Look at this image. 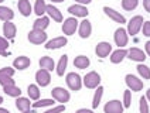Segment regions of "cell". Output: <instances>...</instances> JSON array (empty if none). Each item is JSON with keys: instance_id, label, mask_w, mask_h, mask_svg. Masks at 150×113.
<instances>
[{"instance_id": "25", "label": "cell", "mask_w": 150, "mask_h": 113, "mask_svg": "<svg viewBox=\"0 0 150 113\" xmlns=\"http://www.w3.org/2000/svg\"><path fill=\"white\" fill-rule=\"evenodd\" d=\"M13 17H14V13H13L11 8L6 7V6H0V20L8 21V20H11Z\"/></svg>"}, {"instance_id": "15", "label": "cell", "mask_w": 150, "mask_h": 113, "mask_svg": "<svg viewBox=\"0 0 150 113\" xmlns=\"http://www.w3.org/2000/svg\"><path fill=\"white\" fill-rule=\"evenodd\" d=\"M65 44H67V38H65V37H57V38H54V40L48 41V42L45 44V48L47 49H57V48L64 47Z\"/></svg>"}, {"instance_id": "24", "label": "cell", "mask_w": 150, "mask_h": 113, "mask_svg": "<svg viewBox=\"0 0 150 113\" xmlns=\"http://www.w3.org/2000/svg\"><path fill=\"white\" fill-rule=\"evenodd\" d=\"M50 24V20H48V17H38L35 21H34L33 24V30H44V28H47Z\"/></svg>"}, {"instance_id": "49", "label": "cell", "mask_w": 150, "mask_h": 113, "mask_svg": "<svg viewBox=\"0 0 150 113\" xmlns=\"http://www.w3.org/2000/svg\"><path fill=\"white\" fill-rule=\"evenodd\" d=\"M1 102H3V97L0 96V103H1Z\"/></svg>"}, {"instance_id": "21", "label": "cell", "mask_w": 150, "mask_h": 113, "mask_svg": "<svg viewBox=\"0 0 150 113\" xmlns=\"http://www.w3.org/2000/svg\"><path fill=\"white\" fill-rule=\"evenodd\" d=\"M127 55V51L123 48H119L116 49L115 52H112V56H110V61L113 62V64H119V62H122L123 61V58Z\"/></svg>"}, {"instance_id": "47", "label": "cell", "mask_w": 150, "mask_h": 113, "mask_svg": "<svg viewBox=\"0 0 150 113\" xmlns=\"http://www.w3.org/2000/svg\"><path fill=\"white\" fill-rule=\"evenodd\" d=\"M51 1H55V3H59V1H64V0H51Z\"/></svg>"}, {"instance_id": "50", "label": "cell", "mask_w": 150, "mask_h": 113, "mask_svg": "<svg viewBox=\"0 0 150 113\" xmlns=\"http://www.w3.org/2000/svg\"><path fill=\"white\" fill-rule=\"evenodd\" d=\"M1 1H3V0H0V3H1Z\"/></svg>"}, {"instance_id": "38", "label": "cell", "mask_w": 150, "mask_h": 113, "mask_svg": "<svg viewBox=\"0 0 150 113\" xmlns=\"http://www.w3.org/2000/svg\"><path fill=\"white\" fill-rule=\"evenodd\" d=\"M130 90H125V95H123V106L129 107L130 106Z\"/></svg>"}, {"instance_id": "32", "label": "cell", "mask_w": 150, "mask_h": 113, "mask_svg": "<svg viewBox=\"0 0 150 113\" xmlns=\"http://www.w3.org/2000/svg\"><path fill=\"white\" fill-rule=\"evenodd\" d=\"M27 92H28V96H30V99L37 100V99L40 97V90H38V86H37V85H28Z\"/></svg>"}, {"instance_id": "30", "label": "cell", "mask_w": 150, "mask_h": 113, "mask_svg": "<svg viewBox=\"0 0 150 113\" xmlns=\"http://www.w3.org/2000/svg\"><path fill=\"white\" fill-rule=\"evenodd\" d=\"M45 8H47V4H45V1H44V0H37V1H35L34 11H35V14H37V16L41 17L42 14L45 13Z\"/></svg>"}, {"instance_id": "9", "label": "cell", "mask_w": 150, "mask_h": 113, "mask_svg": "<svg viewBox=\"0 0 150 113\" xmlns=\"http://www.w3.org/2000/svg\"><path fill=\"white\" fill-rule=\"evenodd\" d=\"M76 28H78V21H76V18H74V17L67 18V20L64 21V24H62V32L67 34V35L74 34Z\"/></svg>"}, {"instance_id": "35", "label": "cell", "mask_w": 150, "mask_h": 113, "mask_svg": "<svg viewBox=\"0 0 150 113\" xmlns=\"http://www.w3.org/2000/svg\"><path fill=\"white\" fill-rule=\"evenodd\" d=\"M7 47H8L7 40L3 38V37H0V55L7 56Z\"/></svg>"}, {"instance_id": "11", "label": "cell", "mask_w": 150, "mask_h": 113, "mask_svg": "<svg viewBox=\"0 0 150 113\" xmlns=\"http://www.w3.org/2000/svg\"><path fill=\"white\" fill-rule=\"evenodd\" d=\"M115 42H116V45H119V48L125 47L127 44V31L125 28L120 27V28H117L115 31Z\"/></svg>"}, {"instance_id": "22", "label": "cell", "mask_w": 150, "mask_h": 113, "mask_svg": "<svg viewBox=\"0 0 150 113\" xmlns=\"http://www.w3.org/2000/svg\"><path fill=\"white\" fill-rule=\"evenodd\" d=\"M17 6H18V10H20V13H21L23 16H25V17L30 16L31 6H30V1H28V0H18Z\"/></svg>"}, {"instance_id": "14", "label": "cell", "mask_w": 150, "mask_h": 113, "mask_svg": "<svg viewBox=\"0 0 150 113\" xmlns=\"http://www.w3.org/2000/svg\"><path fill=\"white\" fill-rule=\"evenodd\" d=\"M68 11L71 13V14H74L75 17H86L88 16V10L86 7H83L82 4H74V6H69L68 7Z\"/></svg>"}, {"instance_id": "19", "label": "cell", "mask_w": 150, "mask_h": 113, "mask_svg": "<svg viewBox=\"0 0 150 113\" xmlns=\"http://www.w3.org/2000/svg\"><path fill=\"white\" fill-rule=\"evenodd\" d=\"M3 34L7 37L8 40L14 38V35H16V25L13 23H10V21H4L3 23Z\"/></svg>"}, {"instance_id": "37", "label": "cell", "mask_w": 150, "mask_h": 113, "mask_svg": "<svg viewBox=\"0 0 150 113\" xmlns=\"http://www.w3.org/2000/svg\"><path fill=\"white\" fill-rule=\"evenodd\" d=\"M139 106H140V113H149V106H147V100H146L144 96L140 97Z\"/></svg>"}, {"instance_id": "29", "label": "cell", "mask_w": 150, "mask_h": 113, "mask_svg": "<svg viewBox=\"0 0 150 113\" xmlns=\"http://www.w3.org/2000/svg\"><path fill=\"white\" fill-rule=\"evenodd\" d=\"M67 64H68V56L62 55L61 58H59L58 65H57V73H58L59 76H61V75H64L65 69H67Z\"/></svg>"}, {"instance_id": "46", "label": "cell", "mask_w": 150, "mask_h": 113, "mask_svg": "<svg viewBox=\"0 0 150 113\" xmlns=\"http://www.w3.org/2000/svg\"><path fill=\"white\" fill-rule=\"evenodd\" d=\"M146 99H149V100H150V89L147 90V93H146Z\"/></svg>"}, {"instance_id": "48", "label": "cell", "mask_w": 150, "mask_h": 113, "mask_svg": "<svg viewBox=\"0 0 150 113\" xmlns=\"http://www.w3.org/2000/svg\"><path fill=\"white\" fill-rule=\"evenodd\" d=\"M24 113H34V112H33V110H25Z\"/></svg>"}, {"instance_id": "8", "label": "cell", "mask_w": 150, "mask_h": 113, "mask_svg": "<svg viewBox=\"0 0 150 113\" xmlns=\"http://www.w3.org/2000/svg\"><path fill=\"white\" fill-rule=\"evenodd\" d=\"M123 107L125 106L120 100H110L105 105L103 110L105 113H123Z\"/></svg>"}, {"instance_id": "18", "label": "cell", "mask_w": 150, "mask_h": 113, "mask_svg": "<svg viewBox=\"0 0 150 113\" xmlns=\"http://www.w3.org/2000/svg\"><path fill=\"white\" fill-rule=\"evenodd\" d=\"M91 31H92L91 23L88 20L81 21V24H79V35H81V38H88L91 35Z\"/></svg>"}, {"instance_id": "26", "label": "cell", "mask_w": 150, "mask_h": 113, "mask_svg": "<svg viewBox=\"0 0 150 113\" xmlns=\"http://www.w3.org/2000/svg\"><path fill=\"white\" fill-rule=\"evenodd\" d=\"M3 90H4V93L8 95V96H16L18 97L21 95V90L20 88H17L16 85H4L3 86Z\"/></svg>"}, {"instance_id": "43", "label": "cell", "mask_w": 150, "mask_h": 113, "mask_svg": "<svg viewBox=\"0 0 150 113\" xmlns=\"http://www.w3.org/2000/svg\"><path fill=\"white\" fill-rule=\"evenodd\" d=\"M79 4H88V3H91L92 0H76Z\"/></svg>"}, {"instance_id": "23", "label": "cell", "mask_w": 150, "mask_h": 113, "mask_svg": "<svg viewBox=\"0 0 150 113\" xmlns=\"http://www.w3.org/2000/svg\"><path fill=\"white\" fill-rule=\"evenodd\" d=\"M89 58L88 56H85V55H79V56H76L74 59V65L76 66V68H79V69H85V68H88L89 66Z\"/></svg>"}, {"instance_id": "31", "label": "cell", "mask_w": 150, "mask_h": 113, "mask_svg": "<svg viewBox=\"0 0 150 113\" xmlns=\"http://www.w3.org/2000/svg\"><path fill=\"white\" fill-rule=\"evenodd\" d=\"M102 93H103V88L98 86V89L95 90V95H93V100H92V107L96 109L100 103V99H102Z\"/></svg>"}, {"instance_id": "16", "label": "cell", "mask_w": 150, "mask_h": 113, "mask_svg": "<svg viewBox=\"0 0 150 113\" xmlns=\"http://www.w3.org/2000/svg\"><path fill=\"white\" fill-rule=\"evenodd\" d=\"M127 55H129V58H130L132 61H137V62H143V61L146 59L144 52H143L142 49H139V48L129 49V51H127Z\"/></svg>"}, {"instance_id": "6", "label": "cell", "mask_w": 150, "mask_h": 113, "mask_svg": "<svg viewBox=\"0 0 150 113\" xmlns=\"http://www.w3.org/2000/svg\"><path fill=\"white\" fill-rule=\"evenodd\" d=\"M47 40V34L44 30H31L28 32V41L33 44H41Z\"/></svg>"}, {"instance_id": "20", "label": "cell", "mask_w": 150, "mask_h": 113, "mask_svg": "<svg viewBox=\"0 0 150 113\" xmlns=\"http://www.w3.org/2000/svg\"><path fill=\"white\" fill-rule=\"evenodd\" d=\"M45 13H48V16H50L52 20H55V21H62V14H61V11H59L57 7H54L52 4L47 6Z\"/></svg>"}, {"instance_id": "4", "label": "cell", "mask_w": 150, "mask_h": 113, "mask_svg": "<svg viewBox=\"0 0 150 113\" xmlns=\"http://www.w3.org/2000/svg\"><path fill=\"white\" fill-rule=\"evenodd\" d=\"M67 85L72 90H79L81 86H82V79H81V76L78 73L71 72L67 75Z\"/></svg>"}, {"instance_id": "7", "label": "cell", "mask_w": 150, "mask_h": 113, "mask_svg": "<svg viewBox=\"0 0 150 113\" xmlns=\"http://www.w3.org/2000/svg\"><path fill=\"white\" fill-rule=\"evenodd\" d=\"M126 85L129 86V89H132L134 92H139L143 89V82L139 78H136L134 75H130V73L126 75Z\"/></svg>"}, {"instance_id": "1", "label": "cell", "mask_w": 150, "mask_h": 113, "mask_svg": "<svg viewBox=\"0 0 150 113\" xmlns=\"http://www.w3.org/2000/svg\"><path fill=\"white\" fill-rule=\"evenodd\" d=\"M143 25V17L142 16H134L130 18V21L127 23V32L130 35H136L137 32L140 31Z\"/></svg>"}, {"instance_id": "40", "label": "cell", "mask_w": 150, "mask_h": 113, "mask_svg": "<svg viewBox=\"0 0 150 113\" xmlns=\"http://www.w3.org/2000/svg\"><path fill=\"white\" fill-rule=\"evenodd\" d=\"M143 35H146V37H150V21H146V23H143Z\"/></svg>"}, {"instance_id": "39", "label": "cell", "mask_w": 150, "mask_h": 113, "mask_svg": "<svg viewBox=\"0 0 150 113\" xmlns=\"http://www.w3.org/2000/svg\"><path fill=\"white\" fill-rule=\"evenodd\" d=\"M65 110V106L64 105H59V106H55V107H52V109H50V110H47V112L44 113H61Z\"/></svg>"}, {"instance_id": "34", "label": "cell", "mask_w": 150, "mask_h": 113, "mask_svg": "<svg viewBox=\"0 0 150 113\" xmlns=\"http://www.w3.org/2000/svg\"><path fill=\"white\" fill-rule=\"evenodd\" d=\"M137 3H139V0H122V7L130 11L137 7Z\"/></svg>"}, {"instance_id": "44", "label": "cell", "mask_w": 150, "mask_h": 113, "mask_svg": "<svg viewBox=\"0 0 150 113\" xmlns=\"http://www.w3.org/2000/svg\"><path fill=\"white\" fill-rule=\"evenodd\" d=\"M144 45H146V52H147V54L150 55V41H147Z\"/></svg>"}, {"instance_id": "33", "label": "cell", "mask_w": 150, "mask_h": 113, "mask_svg": "<svg viewBox=\"0 0 150 113\" xmlns=\"http://www.w3.org/2000/svg\"><path fill=\"white\" fill-rule=\"evenodd\" d=\"M136 68H137V72L140 73L144 79H150V68H149V66L140 64V65H137Z\"/></svg>"}, {"instance_id": "2", "label": "cell", "mask_w": 150, "mask_h": 113, "mask_svg": "<svg viewBox=\"0 0 150 113\" xmlns=\"http://www.w3.org/2000/svg\"><path fill=\"white\" fill-rule=\"evenodd\" d=\"M14 75V68H1L0 69V83L4 86V85H14V81L11 79V76Z\"/></svg>"}, {"instance_id": "28", "label": "cell", "mask_w": 150, "mask_h": 113, "mask_svg": "<svg viewBox=\"0 0 150 113\" xmlns=\"http://www.w3.org/2000/svg\"><path fill=\"white\" fill-rule=\"evenodd\" d=\"M40 66H41V69L52 71L54 69V59L50 58V56H42L40 59Z\"/></svg>"}, {"instance_id": "36", "label": "cell", "mask_w": 150, "mask_h": 113, "mask_svg": "<svg viewBox=\"0 0 150 113\" xmlns=\"http://www.w3.org/2000/svg\"><path fill=\"white\" fill-rule=\"evenodd\" d=\"M54 100L52 99H41L38 102H34L33 103V107H42V106H52Z\"/></svg>"}, {"instance_id": "3", "label": "cell", "mask_w": 150, "mask_h": 113, "mask_svg": "<svg viewBox=\"0 0 150 113\" xmlns=\"http://www.w3.org/2000/svg\"><path fill=\"white\" fill-rule=\"evenodd\" d=\"M99 82H100V76H99V73H96L95 71L86 73L85 78H83V85L86 88H91V89L98 88L99 86Z\"/></svg>"}, {"instance_id": "10", "label": "cell", "mask_w": 150, "mask_h": 113, "mask_svg": "<svg viewBox=\"0 0 150 113\" xmlns=\"http://www.w3.org/2000/svg\"><path fill=\"white\" fill-rule=\"evenodd\" d=\"M35 81H37V83H38L40 86H47L51 81L50 71H47V69L37 71V73H35Z\"/></svg>"}, {"instance_id": "12", "label": "cell", "mask_w": 150, "mask_h": 113, "mask_svg": "<svg viewBox=\"0 0 150 113\" xmlns=\"http://www.w3.org/2000/svg\"><path fill=\"white\" fill-rule=\"evenodd\" d=\"M103 11H105V14L106 16H109L113 21H116V23H120V24H123V23H126V18L120 13H117L116 10H113V8L108 7V6H105L103 7Z\"/></svg>"}, {"instance_id": "41", "label": "cell", "mask_w": 150, "mask_h": 113, "mask_svg": "<svg viewBox=\"0 0 150 113\" xmlns=\"http://www.w3.org/2000/svg\"><path fill=\"white\" fill-rule=\"evenodd\" d=\"M143 7H144L146 11L150 13V0H143Z\"/></svg>"}, {"instance_id": "17", "label": "cell", "mask_w": 150, "mask_h": 113, "mask_svg": "<svg viewBox=\"0 0 150 113\" xmlns=\"http://www.w3.org/2000/svg\"><path fill=\"white\" fill-rule=\"evenodd\" d=\"M30 64H31L30 58H28V56H24V55L18 56V58H16V59L13 61V66L17 68V69H25V68L30 66Z\"/></svg>"}, {"instance_id": "5", "label": "cell", "mask_w": 150, "mask_h": 113, "mask_svg": "<svg viewBox=\"0 0 150 113\" xmlns=\"http://www.w3.org/2000/svg\"><path fill=\"white\" fill-rule=\"evenodd\" d=\"M51 95H52V97H54L55 100H58L61 103H65V102L69 100V92L65 90L64 88H59V86L52 89V90H51Z\"/></svg>"}, {"instance_id": "13", "label": "cell", "mask_w": 150, "mask_h": 113, "mask_svg": "<svg viewBox=\"0 0 150 113\" xmlns=\"http://www.w3.org/2000/svg\"><path fill=\"white\" fill-rule=\"evenodd\" d=\"M110 51H112V45H110L109 42H105V41L99 42V44L96 45V48H95L96 55L100 56V58H105V56H108Z\"/></svg>"}, {"instance_id": "42", "label": "cell", "mask_w": 150, "mask_h": 113, "mask_svg": "<svg viewBox=\"0 0 150 113\" xmlns=\"http://www.w3.org/2000/svg\"><path fill=\"white\" fill-rule=\"evenodd\" d=\"M76 113H93L92 110H89V109H78L76 110Z\"/></svg>"}, {"instance_id": "45", "label": "cell", "mask_w": 150, "mask_h": 113, "mask_svg": "<svg viewBox=\"0 0 150 113\" xmlns=\"http://www.w3.org/2000/svg\"><path fill=\"white\" fill-rule=\"evenodd\" d=\"M0 113H10L7 109H3V107H0Z\"/></svg>"}, {"instance_id": "27", "label": "cell", "mask_w": 150, "mask_h": 113, "mask_svg": "<svg viewBox=\"0 0 150 113\" xmlns=\"http://www.w3.org/2000/svg\"><path fill=\"white\" fill-rule=\"evenodd\" d=\"M16 106L18 110H21V112H25V110H30V100L27 99V97H17L16 100Z\"/></svg>"}]
</instances>
